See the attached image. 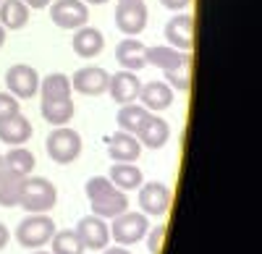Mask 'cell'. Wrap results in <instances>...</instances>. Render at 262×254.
I'll list each match as a JSON object with an SVG mask.
<instances>
[{
  "label": "cell",
  "mask_w": 262,
  "mask_h": 254,
  "mask_svg": "<svg viewBox=\"0 0 262 254\" xmlns=\"http://www.w3.org/2000/svg\"><path fill=\"white\" fill-rule=\"evenodd\" d=\"M6 171V160H3V155H0V173Z\"/></svg>",
  "instance_id": "cell-37"
},
{
  "label": "cell",
  "mask_w": 262,
  "mask_h": 254,
  "mask_svg": "<svg viewBox=\"0 0 262 254\" xmlns=\"http://www.w3.org/2000/svg\"><path fill=\"white\" fill-rule=\"evenodd\" d=\"M50 18L60 29H81L90 21V6L84 0H55L50 6Z\"/></svg>",
  "instance_id": "cell-7"
},
{
  "label": "cell",
  "mask_w": 262,
  "mask_h": 254,
  "mask_svg": "<svg viewBox=\"0 0 262 254\" xmlns=\"http://www.w3.org/2000/svg\"><path fill=\"white\" fill-rule=\"evenodd\" d=\"M29 24V8L24 0H0V27L3 29H24Z\"/></svg>",
  "instance_id": "cell-23"
},
{
  "label": "cell",
  "mask_w": 262,
  "mask_h": 254,
  "mask_svg": "<svg viewBox=\"0 0 262 254\" xmlns=\"http://www.w3.org/2000/svg\"><path fill=\"white\" fill-rule=\"evenodd\" d=\"M107 178L121 192H134V189H139L144 183V173L134 163H113L111 171H107Z\"/></svg>",
  "instance_id": "cell-20"
},
{
  "label": "cell",
  "mask_w": 262,
  "mask_h": 254,
  "mask_svg": "<svg viewBox=\"0 0 262 254\" xmlns=\"http://www.w3.org/2000/svg\"><path fill=\"white\" fill-rule=\"evenodd\" d=\"M147 108L144 105H137V102H128V105H121V110H118V129L126 131V134H137V129L142 126V121L147 118Z\"/></svg>",
  "instance_id": "cell-26"
},
{
  "label": "cell",
  "mask_w": 262,
  "mask_h": 254,
  "mask_svg": "<svg viewBox=\"0 0 262 254\" xmlns=\"http://www.w3.org/2000/svg\"><path fill=\"white\" fill-rule=\"evenodd\" d=\"M76 108L74 100H58V102H42V118H45L50 126H69V121L74 118Z\"/></svg>",
  "instance_id": "cell-25"
},
{
  "label": "cell",
  "mask_w": 262,
  "mask_h": 254,
  "mask_svg": "<svg viewBox=\"0 0 262 254\" xmlns=\"http://www.w3.org/2000/svg\"><path fill=\"white\" fill-rule=\"evenodd\" d=\"M86 6H102V3H107V0H84Z\"/></svg>",
  "instance_id": "cell-35"
},
{
  "label": "cell",
  "mask_w": 262,
  "mask_h": 254,
  "mask_svg": "<svg viewBox=\"0 0 262 254\" xmlns=\"http://www.w3.org/2000/svg\"><path fill=\"white\" fill-rule=\"evenodd\" d=\"M165 39L170 48L191 53L194 48V16L191 13H176L165 24Z\"/></svg>",
  "instance_id": "cell-11"
},
{
  "label": "cell",
  "mask_w": 262,
  "mask_h": 254,
  "mask_svg": "<svg viewBox=\"0 0 262 254\" xmlns=\"http://www.w3.org/2000/svg\"><path fill=\"white\" fill-rule=\"evenodd\" d=\"M107 230H111V239L118 246H131V244H137L147 236L149 223H147L144 213H128L126 210V213L113 218V223L107 225Z\"/></svg>",
  "instance_id": "cell-5"
},
{
  "label": "cell",
  "mask_w": 262,
  "mask_h": 254,
  "mask_svg": "<svg viewBox=\"0 0 262 254\" xmlns=\"http://www.w3.org/2000/svg\"><path fill=\"white\" fill-rule=\"evenodd\" d=\"M134 136L139 139L142 147H147V150H160V147H165L168 139H170V126H168L165 118H160L155 113H147V118L142 121V126L137 129Z\"/></svg>",
  "instance_id": "cell-12"
},
{
  "label": "cell",
  "mask_w": 262,
  "mask_h": 254,
  "mask_svg": "<svg viewBox=\"0 0 262 254\" xmlns=\"http://www.w3.org/2000/svg\"><path fill=\"white\" fill-rule=\"evenodd\" d=\"M16 113H21L18 100H16L11 92H0V121H6V118H11V116H16Z\"/></svg>",
  "instance_id": "cell-29"
},
{
  "label": "cell",
  "mask_w": 262,
  "mask_h": 254,
  "mask_svg": "<svg viewBox=\"0 0 262 254\" xmlns=\"http://www.w3.org/2000/svg\"><path fill=\"white\" fill-rule=\"evenodd\" d=\"M118 3H123V0H118Z\"/></svg>",
  "instance_id": "cell-39"
},
{
  "label": "cell",
  "mask_w": 262,
  "mask_h": 254,
  "mask_svg": "<svg viewBox=\"0 0 262 254\" xmlns=\"http://www.w3.org/2000/svg\"><path fill=\"white\" fill-rule=\"evenodd\" d=\"M53 254H84V244L76 236V230H55L53 234Z\"/></svg>",
  "instance_id": "cell-28"
},
{
  "label": "cell",
  "mask_w": 262,
  "mask_h": 254,
  "mask_svg": "<svg viewBox=\"0 0 262 254\" xmlns=\"http://www.w3.org/2000/svg\"><path fill=\"white\" fill-rule=\"evenodd\" d=\"M6 87L16 100H29L39 92V74L27 63H16L6 71Z\"/></svg>",
  "instance_id": "cell-8"
},
{
  "label": "cell",
  "mask_w": 262,
  "mask_h": 254,
  "mask_svg": "<svg viewBox=\"0 0 262 254\" xmlns=\"http://www.w3.org/2000/svg\"><path fill=\"white\" fill-rule=\"evenodd\" d=\"M29 136H32V123L21 113H16V116H11L6 121H0V142H3V144L21 147L24 142H29Z\"/></svg>",
  "instance_id": "cell-21"
},
{
  "label": "cell",
  "mask_w": 262,
  "mask_h": 254,
  "mask_svg": "<svg viewBox=\"0 0 262 254\" xmlns=\"http://www.w3.org/2000/svg\"><path fill=\"white\" fill-rule=\"evenodd\" d=\"M170 202H173V194L165 183H158V181H149V183H142L139 186V207L144 215H165L170 210Z\"/></svg>",
  "instance_id": "cell-10"
},
{
  "label": "cell",
  "mask_w": 262,
  "mask_h": 254,
  "mask_svg": "<svg viewBox=\"0 0 262 254\" xmlns=\"http://www.w3.org/2000/svg\"><path fill=\"white\" fill-rule=\"evenodd\" d=\"M76 236L81 239L84 249H95V251H102L111 241V230H107V223L97 215H86L79 220L76 225Z\"/></svg>",
  "instance_id": "cell-14"
},
{
  "label": "cell",
  "mask_w": 262,
  "mask_h": 254,
  "mask_svg": "<svg viewBox=\"0 0 262 254\" xmlns=\"http://www.w3.org/2000/svg\"><path fill=\"white\" fill-rule=\"evenodd\" d=\"M107 155H111L113 163H137L142 155V144L134 134L118 131L107 139Z\"/></svg>",
  "instance_id": "cell-17"
},
{
  "label": "cell",
  "mask_w": 262,
  "mask_h": 254,
  "mask_svg": "<svg viewBox=\"0 0 262 254\" xmlns=\"http://www.w3.org/2000/svg\"><path fill=\"white\" fill-rule=\"evenodd\" d=\"M160 3H163L168 11H176V13H181V11H186V8H189L191 0H160Z\"/></svg>",
  "instance_id": "cell-31"
},
{
  "label": "cell",
  "mask_w": 262,
  "mask_h": 254,
  "mask_svg": "<svg viewBox=\"0 0 262 254\" xmlns=\"http://www.w3.org/2000/svg\"><path fill=\"white\" fill-rule=\"evenodd\" d=\"M147 6L144 0H123L116 6V27L126 34V37H137L144 32L147 27Z\"/></svg>",
  "instance_id": "cell-9"
},
{
  "label": "cell",
  "mask_w": 262,
  "mask_h": 254,
  "mask_svg": "<svg viewBox=\"0 0 262 254\" xmlns=\"http://www.w3.org/2000/svg\"><path fill=\"white\" fill-rule=\"evenodd\" d=\"M3 160H6V171L18 173V176H29L34 171V165H37L34 155L27 150V147H13Z\"/></svg>",
  "instance_id": "cell-27"
},
{
  "label": "cell",
  "mask_w": 262,
  "mask_h": 254,
  "mask_svg": "<svg viewBox=\"0 0 262 254\" xmlns=\"http://www.w3.org/2000/svg\"><path fill=\"white\" fill-rule=\"evenodd\" d=\"M147 66L160 68L170 89L189 92V87H191V53L176 50L170 45L147 48Z\"/></svg>",
  "instance_id": "cell-1"
},
{
  "label": "cell",
  "mask_w": 262,
  "mask_h": 254,
  "mask_svg": "<svg viewBox=\"0 0 262 254\" xmlns=\"http://www.w3.org/2000/svg\"><path fill=\"white\" fill-rule=\"evenodd\" d=\"M107 79H111V74H107L105 68L100 66H84L74 74L71 79V89H76L79 95H86V97H97L102 92H107Z\"/></svg>",
  "instance_id": "cell-13"
},
{
  "label": "cell",
  "mask_w": 262,
  "mask_h": 254,
  "mask_svg": "<svg viewBox=\"0 0 262 254\" xmlns=\"http://www.w3.org/2000/svg\"><path fill=\"white\" fill-rule=\"evenodd\" d=\"M8 239H11V230L3 225V223H0V251H3L6 249V244H8Z\"/></svg>",
  "instance_id": "cell-32"
},
{
  "label": "cell",
  "mask_w": 262,
  "mask_h": 254,
  "mask_svg": "<svg viewBox=\"0 0 262 254\" xmlns=\"http://www.w3.org/2000/svg\"><path fill=\"white\" fill-rule=\"evenodd\" d=\"M116 60L121 63L123 71L137 74L139 68L147 66V45L139 42L137 37H123L116 45Z\"/></svg>",
  "instance_id": "cell-16"
},
{
  "label": "cell",
  "mask_w": 262,
  "mask_h": 254,
  "mask_svg": "<svg viewBox=\"0 0 262 254\" xmlns=\"http://www.w3.org/2000/svg\"><path fill=\"white\" fill-rule=\"evenodd\" d=\"M102 254H131V251H128L126 246H118V244H116V246H105Z\"/></svg>",
  "instance_id": "cell-34"
},
{
  "label": "cell",
  "mask_w": 262,
  "mask_h": 254,
  "mask_svg": "<svg viewBox=\"0 0 262 254\" xmlns=\"http://www.w3.org/2000/svg\"><path fill=\"white\" fill-rule=\"evenodd\" d=\"M139 89H142V81L131 71H118V74H113L111 79H107V95H111L113 102H118V105L137 102Z\"/></svg>",
  "instance_id": "cell-15"
},
{
  "label": "cell",
  "mask_w": 262,
  "mask_h": 254,
  "mask_svg": "<svg viewBox=\"0 0 262 254\" xmlns=\"http://www.w3.org/2000/svg\"><path fill=\"white\" fill-rule=\"evenodd\" d=\"M137 100H142V105L149 113L152 110H165L173 105V89L165 81H147V84H142Z\"/></svg>",
  "instance_id": "cell-18"
},
{
  "label": "cell",
  "mask_w": 262,
  "mask_h": 254,
  "mask_svg": "<svg viewBox=\"0 0 262 254\" xmlns=\"http://www.w3.org/2000/svg\"><path fill=\"white\" fill-rule=\"evenodd\" d=\"M71 76L66 74H48L45 79H39V92L42 102H58V100H71Z\"/></svg>",
  "instance_id": "cell-22"
},
{
  "label": "cell",
  "mask_w": 262,
  "mask_h": 254,
  "mask_svg": "<svg viewBox=\"0 0 262 254\" xmlns=\"http://www.w3.org/2000/svg\"><path fill=\"white\" fill-rule=\"evenodd\" d=\"M24 178L27 176H18V173H11V171L0 173V207H18Z\"/></svg>",
  "instance_id": "cell-24"
},
{
  "label": "cell",
  "mask_w": 262,
  "mask_h": 254,
  "mask_svg": "<svg viewBox=\"0 0 262 254\" xmlns=\"http://www.w3.org/2000/svg\"><path fill=\"white\" fill-rule=\"evenodd\" d=\"M163 239H165V225H155L147 230V249L149 254H160L163 251Z\"/></svg>",
  "instance_id": "cell-30"
},
{
  "label": "cell",
  "mask_w": 262,
  "mask_h": 254,
  "mask_svg": "<svg viewBox=\"0 0 262 254\" xmlns=\"http://www.w3.org/2000/svg\"><path fill=\"white\" fill-rule=\"evenodd\" d=\"M84 192H86V199H90L92 215H97L102 220L105 218L113 220L116 215H121V213L128 210V197L121 192V189H116L107 176H92L90 181H86Z\"/></svg>",
  "instance_id": "cell-2"
},
{
  "label": "cell",
  "mask_w": 262,
  "mask_h": 254,
  "mask_svg": "<svg viewBox=\"0 0 262 254\" xmlns=\"http://www.w3.org/2000/svg\"><path fill=\"white\" fill-rule=\"evenodd\" d=\"M58 202V189L42 176H27L21 186L18 207H24L29 215H45Z\"/></svg>",
  "instance_id": "cell-3"
},
{
  "label": "cell",
  "mask_w": 262,
  "mask_h": 254,
  "mask_svg": "<svg viewBox=\"0 0 262 254\" xmlns=\"http://www.w3.org/2000/svg\"><path fill=\"white\" fill-rule=\"evenodd\" d=\"M32 254H53V251H45V249H37V251H32Z\"/></svg>",
  "instance_id": "cell-38"
},
{
  "label": "cell",
  "mask_w": 262,
  "mask_h": 254,
  "mask_svg": "<svg viewBox=\"0 0 262 254\" xmlns=\"http://www.w3.org/2000/svg\"><path fill=\"white\" fill-rule=\"evenodd\" d=\"M24 3H27V8L32 11V8H48L50 0H24Z\"/></svg>",
  "instance_id": "cell-33"
},
{
  "label": "cell",
  "mask_w": 262,
  "mask_h": 254,
  "mask_svg": "<svg viewBox=\"0 0 262 254\" xmlns=\"http://www.w3.org/2000/svg\"><path fill=\"white\" fill-rule=\"evenodd\" d=\"M45 150H48L53 163L69 165V163H74L81 155V136H79V131L69 129V126H58V129H53L48 134Z\"/></svg>",
  "instance_id": "cell-4"
},
{
  "label": "cell",
  "mask_w": 262,
  "mask_h": 254,
  "mask_svg": "<svg viewBox=\"0 0 262 254\" xmlns=\"http://www.w3.org/2000/svg\"><path fill=\"white\" fill-rule=\"evenodd\" d=\"M3 45H6V29L0 27V48H3Z\"/></svg>",
  "instance_id": "cell-36"
},
{
  "label": "cell",
  "mask_w": 262,
  "mask_h": 254,
  "mask_svg": "<svg viewBox=\"0 0 262 254\" xmlns=\"http://www.w3.org/2000/svg\"><path fill=\"white\" fill-rule=\"evenodd\" d=\"M71 48L79 58H97L105 48V37L100 29L95 27H81L74 32V42H71Z\"/></svg>",
  "instance_id": "cell-19"
},
{
  "label": "cell",
  "mask_w": 262,
  "mask_h": 254,
  "mask_svg": "<svg viewBox=\"0 0 262 254\" xmlns=\"http://www.w3.org/2000/svg\"><path fill=\"white\" fill-rule=\"evenodd\" d=\"M55 234V223L48 215H29L18 223L16 241L24 249H42Z\"/></svg>",
  "instance_id": "cell-6"
}]
</instances>
